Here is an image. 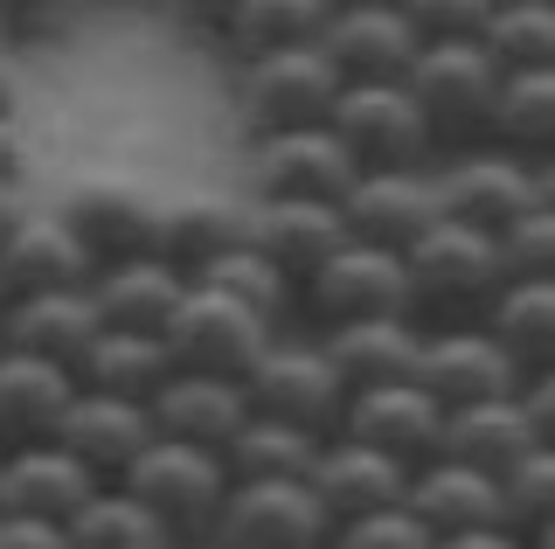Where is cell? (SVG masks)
I'll use <instances>...</instances> for the list:
<instances>
[{
  "mask_svg": "<svg viewBox=\"0 0 555 549\" xmlns=\"http://www.w3.org/2000/svg\"><path fill=\"white\" fill-rule=\"evenodd\" d=\"M396 257H403V314L424 334L479 328L493 293L507 285L500 244L486 230H473V222H451V216H438L410 251H396Z\"/></svg>",
  "mask_w": 555,
  "mask_h": 549,
  "instance_id": "1",
  "label": "cell"
},
{
  "mask_svg": "<svg viewBox=\"0 0 555 549\" xmlns=\"http://www.w3.org/2000/svg\"><path fill=\"white\" fill-rule=\"evenodd\" d=\"M403 91H410V105H416V118H424V132H430V153H465V146L486 140L500 63L479 49V36L416 42V56L403 71Z\"/></svg>",
  "mask_w": 555,
  "mask_h": 549,
  "instance_id": "2",
  "label": "cell"
},
{
  "mask_svg": "<svg viewBox=\"0 0 555 549\" xmlns=\"http://www.w3.org/2000/svg\"><path fill=\"white\" fill-rule=\"evenodd\" d=\"M118 487L153 514V528L167 536V549H208V528H216V508H222V494H230V473H222V459L202 452V445L153 438L146 452L118 473Z\"/></svg>",
  "mask_w": 555,
  "mask_h": 549,
  "instance_id": "3",
  "label": "cell"
},
{
  "mask_svg": "<svg viewBox=\"0 0 555 549\" xmlns=\"http://www.w3.org/2000/svg\"><path fill=\"white\" fill-rule=\"evenodd\" d=\"M271 341H278L271 320H257L250 306L208 293V285H188L181 306H173L167 328H160V348H167L173 369H188V375H222V383H243V375L264 362Z\"/></svg>",
  "mask_w": 555,
  "mask_h": 549,
  "instance_id": "4",
  "label": "cell"
},
{
  "mask_svg": "<svg viewBox=\"0 0 555 549\" xmlns=\"http://www.w3.org/2000/svg\"><path fill=\"white\" fill-rule=\"evenodd\" d=\"M430 188H438V216L473 222L486 237H500L528 209H548V167L514 161V153H500L486 140L465 146V153H444V167L430 175Z\"/></svg>",
  "mask_w": 555,
  "mask_h": 549,
  "instance_id": "5",
  "label": "cell"
},
{
  "mask_svg": "<svg viewBox=\"0 0 555 549\" xmlns=\"http://www.w3.org/2000/svg\"><path fill=\"white\" fill-rule=\"evenodd\" d=\"M292 314L306 328H347V320H382V314H403V257L354 244L347 237L340 251H326L320 265L292 285Z\"/></svg>",
  "mask_w": 555,
  "mask_h": 549,
  "instance_id": "6",
  "label": "cell"
},
{
  "mask_svg": "<svg viewBox=\"0 0 555 549\" xmlns=\"http://www.w3.org/2000/svg\"><path fill=\"white\" fill-rule=\"evenodd\" d=\"M334 91H340V77H334V63L320 56V42L236 63V112H243V126H250V140H264V132H299V126H326Z\"/></svg>",
  "mask_w": 555,
  "mask_h": 549,
  "instance_id": "7",
  "label": "cell"
},
{
  "mask_svg": "<svg viewBox=\"0 0 555 549\" xmlns=\"http://www.w3.org/2000/svg\"><path fill=\"white\" fill-rule=\"evenodd\" d=\"M326 132L347 146V161L361 175L375 167H430V132L416 118L403 77L389 84H340L334 91V112H326Z\"/></svg>",
  "mask_w": 555,
  "mask_h": 549,
  "instance_id": "8",
  "label": "cell"
},
{
  "mask_svg": "<svg viewBox=\"0 0 555 549\" xmlns=\"http://www.w3.org/2000/svg\"><path fill=\"white\" fill-rule=\"evenodd\" d=\"M334 522L306 480H230L208 528V549H326Z\"/></svg>",
  "mask_w": 555,
  "mask_h": 549,
  "instance_id": "9",
  "label": "cell"
},
{
  "mask_svg": "<svg viewBox=\"0 0 555 549\" xmlns=\"http://www.w3.org/2000/svg\"><path fill=\"white\" fill-rule=\"evenodd\" d=\"M243 404L257 410V418H278L292 424V432H312V438H334L340 432V375L326 369L320 341H271L264 362L243 375Z\"/></svg>",
  "mask_w": 555,
  "mask_h": 549,
  "instance_id": "10",
  "label": "cell"
},
{
  "mask_svg": "<svg viewBox=\"0 0 555 549\" xmlns=\"http://www.w3.org/2000/svg\"><path fill=\"white\" fill-rule=\"evenodd\" d=\"M361 167L347 161V146L326 126H299V132H264L250 140V181L257 202H340L354 188Z\"/></svg>",
  "mask_w": 555,
  "mask_h": 549,
  "instance_id": "11",
  "label": "cell"
},
{
  "mask_svg": "<svg viewBox=\"0 0 555 549\" xmlns=\"http://www.w3.org/2000/svg\"><path fill=\"white\" fill-rule=\"evenodd\" d=\"M410 383L424 390L438 410H465V404H493V397H514L520 369L486 341V328H438L416 341V362H410Z\"/></svg>",
  "mask_w": 555,
  "mask_h": 549,
  "instance_id": "12",
  "label": "cell"
},
{
  "mask_svg": "<svg viewBox=\"0 0 555 549\" xmlns=\"http://www.w3.org/2000/svg\"><path fill=\"white\" fill-rule=\"evenodd\" d=\"M438 432H444V410L416 383H375V390H354V397L340 404L334 438L375 445L382 459H396L403 473H416L424 459H438Z\"/></svg>",
  "mask_w": 555,
  "mask_h": 549,
  "instance_id": "13",
  "label": "cell"
},
{
  "mask_svg": "<svg viewBox=\"0 0 555 549\" xmlns=\"http://www.w3.org/2000/svg\"><path fill=\"white\" fill-rule=\"evenodd\" d=\"M340 222L354 244L375 251H410L416 237L438 222V188H430V167H375V175H354V188L340 195Z\"/></svg>",
  "mask_w": 555,
  "mask_h": 549,
  "instance_id": "14",
  "label": "cell"
},
{
  "mask_svg": "<svg viewBox=\"0 0 555 549\" xmlns=\"http://www.w3.org/2000/svg\"><path fill=\"white\" fill-rule=\"evenodd\" d=\"M56 445L77 459L98 487H118V473L153 445V418L132 397H104V390H77L56 424Z\"/></svg>",
  "mask_w": 555,
  "mask_h": 549,
  "instance_id": "15",
  "label": "cell"
},
{
  "mask_svg": "<svg viewBox=\"0 0 555 549\" xmlns=\"http://www.w3.org/2000/svg\"><path fill=\"white\" fill-rule=\"evenodd\" d=\"M56 216L69 222V237L83 244V257H91V271H98V265H126V257L153 251V216H160V202L132 181H83Z\"/></svg>",
  "mask_w": 555,
  "mask_h": 549,
  "instance_id": "16",
  "label": "cell"
},
{
  "mask_svg": "<svg viewBox=\"0 0 555 549\" xmlns=\"http://www.w3.org/2000/svg\"><path fill=\"white\" fill-rule=\"evenodd\" d=\"M403 467L382 459L375 445H354V438H326L306 467V487L320 501L326 522H361V514H382V508H403Z\"/></svg>",
  "mask_w": 555,
  "mask_h": 549,
  "instance_id": "17",
  "label": "cell"
},
{
  "mask_svg": "<svg viewBox=\"0 0 555 549\" xmlns=\"http://www.w3.org/2000/svg\"><path fill=\"white\" fill-rule=\"evenodd\" d=\"M146 418H153V438L222 452V445H230V432H236L243 418H250V404H243V383L167 369V375H160V390L146 397Z\"/></svg>",
  "mask_w": 555,
  "mask_h": 549,
  "instance_id": "18",
  "label": "cell"
},
{
  "mask_svg": "<svg viewBox=\"0 0 555 549\" xmlns=\"http://www.w3.org/2000/svg\"><path fill=\"white\" fill-rule=\"evenodd\" d=\"M320 56L334 63L340 84H389L410 71L416 36L396 8H334L320 28Z\"/></svg>",
  "mask_w": 555,
  "mask_h": 549,
  "instance_id": "19",
  "label": "cell"
},
{
  "mask_svg": "<svg viewBox=\"0 0 555 549\" xmlns=\"http://www.w3.org/2000/svg\"><path fill=\"white\" fill-rule=\"evenodd\" d=\"M98 314L83 285H63V293H14L0 306V348L14 355H42L56 369H77V355L91 348Z\"/></svg>",
  "mask_w": 555,
  "mask_h": 549,
  "instance_id": "20",
  "label": "cell"
},
{
  "mask_svg": "<svg viewBox=\"0 0 555 549\" xmlns=\"http://www.w3.org/2000/svg\"><path fill=\"white\" fill-rule=\"evenodd\" d=\"M243 244L257 257H271V265L299 285L326 251L347 244L340 202H257V209H243Z\"/></svg>",
  "mask_w": 555,
  "mask_h": 549,
  "instance_id": "21",
  "label": "cell"
},
{
  "mask_svg": "<svg viewBox=\"0 0 555 549\" xmlns=\"http://www.w3.org/2000/svg\"><path fill=\"white\" fill-rule=\"evenodd\" d=\"M98 494V480L63 452L56 438L49 445H14L0 452V514H35V522H69L83 501Z\"/></svg>",
  "mask_w": 555,
  "mask_h": 549,
  "instance_id": "22",
  "label": "cell"
},
{
  "mask_svg": "<svg viewBox=\"0 0 555 549\" xmlns=\"http://www.w3.org/2000/svg\"><path fill=\"white\" fill-rule=\"evenodd\" d=\"M91 279V257L69 237V222L56 209H28L0 237V285L14 293H63V285H83Z\"/></svg>",
  "mask_w": 555,
  "mask_h": 549,
  "instance_id": "23",
  "label": "cell"
},
{
  "mask_svg": "<svg viewBox=\"0 0 555 549\" xmlns=\"http://www.w3.org/2000/svg\"><path fill=\"white\" fill-rule=\"evenodd\" d=\"M416 328L410 314H382V320H347V328H326L320 334V355L326 369L340 375V390H375V383H410V362H416Z\"/></svg>",
  "mask_w": 555,
  "mask_h": 549,
  "instance_id": "24",
  "label": "cell"
},
{
  "mask_svg": "<svg viewBox=\"0 0 555 549\" xmlns=\"http://www.w3.org/2000/svg\"><path fill=\"white\" fill-rule=\"evenodd\" d=\"M83 293H91V314L104 334H160L188 285L160 257H126V265H98L83 279Z\"/></svg>",
  "mask_w": 555,
  "mask_h": 549,
  "instance_id": "25",
  "label": "cell"
},
{
  "mask_svg": "<svg viewBox=\"0 0 555 549\" xmlns=\"http://www.w3.org/2000/svg\"><path fill=\"white\" fill-rule=\"evenodd\" d=\"M236 244H243V209H236V202H222V195H181V202H160L146 257H160L181 285H195L202 265H216V257L236 251Z\"/></svg>",
  "mask_w": 555,
  "mask_h": 549,
  "instance_id": "26",
  "label": "cell"
},
{
  "mask_svg": "<svg viewBox=\"0 0 555 549\" xmlns=\"http://www.w3.org/2000/svg\"><path fill=\"white\" fill-rule=\"evenodd\" d=\"M69 397H77L69 369L42 362V355L0 348V452H14V445H49Z\"/></svg>",
  "mask_w": 555,
  "mask_h": 549,
  "instance_id": "27",
  "label": "cell"
},
{
  "mask_svg": "<svg viewBox=\"0 0 555 549\" xmlns=\"http://www.w3.org/2000/svg\"><path fill=\"white\" fill-rule=\"evenodd\" d=\"M493 480L459 467V459H424L403 480V514L424 536H465V528H493Z\"/></svg>",
  "mask_w": 555,
  "mask_h": 549,
  "instance_id": "28",
  "label": "cell"
},
{
  "mask_svg": "<svg viewBox=\"0 0 555 549\" xmlns=\"http://www.w3.org/2000/svg\"><path fill=\"white\" fill-rule=\"evenodd\" d=\"M528 452H548L542 438L520 424L514 397H493V404H465V410H444V432H438V459H459L486 480H500L507 467H520Z\"/></svg>",
  "mask_w": 555,
  "mask_h": 549,
  "instance_id": "29",
  "label": "cell"
},
{
  "mask_svg": "<svg viewBox=\"0 0 555 549\" xmlns=\"http://www.w3.org/2000/svg\"><path fill=\"white\" fill-rule=\"evenodd\" d=\"M479 328L520 375H548L555 369V279H507Z\"/></svg>",
  "mask_w": 555,
  "mask_h": 549,
  "instance_id": "30",
  "label": "cell"
},
{
  "mask_svg": "<svg viewBox=\"0 0 555 549\" xmlns=\"http://www.w3.org/2000/svg\"><path fill=\"white\" fill-rule=\"evenodd\" d=\"M486 146L548 167V153H555V71H500L493 112H486Z\"/></svg>",
  "mask_w": 555,
  "mask_h": 549,
  "instance_id": "31",
  "label": "cell"
},
{
  "mask_svg": "<svg viewBox=\"0 0 555 549\" xmlns=\"http://www.w3.org/2000/svg\"><path fill=\"white\" fill-rule=\"evenodd\" d=\"M167 348H160V334H91V348L77 355V369H69V383L77 390H104V397H132V404H146L153 390H160V375H167Z\"/></svg>",
  "mask_w": 555,
  "mask_h": 549,
  "instance_id": "32",
  "label": "cell"
},
{
  "mask_svg": "<svg viewBox=\"0 0 555 549\" xmlns=\"http://www.w3.org/2000/svg\"><path fill=\"white\" fill-rule=\"evenodd\" d=\"M326 14H334L326 0H236V8L222 14L216 36L230 42V56H236V63H250V56H278V49H306V42H320Z\"/></svg>",
  "mask_w": 555,
  "mask_h": 549,
  "instance_id": "33",
  "label": "cell"
},
{
  "mask_svg": "<svg viewBox=\"0 0 555 549\" xmlns=\"http://www.w3.org/2000/svg\"><path fill=\"white\" fill-rule=\"evenodd\" d=\"M326 438H312V432H292V424H278V418H243L230 445H222V473L230 480H306L312 467V452H320Z\"/></svg>",
  "mask_w": 555,
  "mask_h": 549,
  "instance_id": "34",
  "label": "cell"
},
{
  "mask_svg": "<svg viewBox=\"0 0 555 549\" xmlns=\"http://www.w3.org/2000/svg\"><path fill=\"white\" fill-rule=\"evenodd\" d=\"M493 528H507L520 549H548L555 528V452H528L493 480Z\"/></svg>",
  "mask_w": 555,
  "mask_h": 549,
  "instance_id": "35",
  "label": "cell"
},
{
  "mask_svg": "<svg viewBox=\"0 0 555 549\" xmlns=\"http://www.w3.org/2000/svg\"><path fill=\"white\" fill-rule=\"evenodd\" d=\"M500 71H555V0H500L479 28Z\"/></svg>",
  "mask_w": 555,
  "mask_h": 549,
  "instance_id": "36",
  "label": "cell"
},
{
  "mask_svg": "<svg viewBox=\"0 0 555 549\" xmlns=\"http://www.w3.org/2000/svg\"><path fill=\"white\" fill-rule=\"evenodd\" d=\"M208 293H222V299H236V306H250L257 320H271V328H285L292 320V279L271 265V257H257L250 244H236V251H222L216 265H202V279Z\"/></svg>",
  "mask_w": 555,
  "mask_h": 549,
  "instance_id": "37",
  "label": "cell"
},
{
  "mask_svg": "<svg viewBox=\"0 0 555 549\" xmlns=\"http://www.w3.org/2000/svg\"><path fill=\"white\" fill-rule=\"evenodd\" d=\"M69 549H167V536L153 528V514L132 501L126 487H98L91 501L63 522Z\"/></svg>",
  "mask_w": 555,
  "mask_h": 549,
  "instance_id": "38",
  "label": "cell"
},
{
  "mask_svg": "<svg viewBox=\"0 0 555 549\" xmlns=\"http://www.w3.org/2000/svg\"><path fill=\"white\" fill-rule=\"evenodd\" d=\"M493 244H500V271L507 279H555V209L514 216Z\"/></svg>",
  "mask_w": 555,
  "mask_h": 549,
  "instance_id": "39",
  "label": "cell"
},
{
  "mask_svg": "<svg viewBox=\"0 0 555 549\" xmlns=\"http://www.w3.org/2000/svg\"><path fill=\"white\" fill-rule=\"evenodd\" d=\"M396 14L410 22L416 42H465L486 28L493 0H396Z\"/></svg>",
  "mask_w": 555,
  "mask_h": 549,
  "instance_id": "40",
  "label": "cell"
},
{
  "mask_svg": "<svg viewBox=\"0 0 555 549\" xmlns=\"http://www.w3.org/2000/svg\"><path fill=\"white\" fill-rule=\"evenodd\" d=\"M326 549H430V536L403 508H382V514H361V522H340Z\"/></svg>",
  "mask_w": 555,
  "mask_h": 549,
  "instance_id": "41",
  "label": "cell"
},
{
  "mask_svg": "<svg viewBox=\"0 0 555 549\" xmlns=\"http://www.w3.org/2000/svg\"><path fill=\"white\" fill-rule=\"evenodd\" d=\"M514 410H520V424L555 452V369L548 375H520V383H514Z\"/></svg>",
  "mask_w": 555,
  "mask_h": 549,
  "instance_id": "42",
  "label": "cell"
},
{
  "mask_svg": "<svg viewBox=\"0 0 555 549\" xmlns=\"http://www.w3.org/2000/svg\"><path fill=\"white\" fill-rule=\"evenodd\" d=\"M77 0H0V28L8 36H35V28H56Z\"/></svg>",
  "mask_w": 555,
  "mask_h": 549,
  "instance_id": "43",
  "label": "cell"
},
{
  "mask_svg": "<svg viewBox=\"0 0 555 549\" xmlns=\"http://www.w3.org/2000/svg\"><path fill=\"white\" fill-rule=\"evenodd\" d=\"M0 549H69L63 522H35V514H0Z\"/></svg>",
  "mask_w": 555,
  "mask_h": 549,
  "instance_id": "44",
  "label": "cell"
},
{
  "mask_svg": "<svg viewBox=\"0 0 555 549\" xmlns=\"http://www.w3.org/2000/svg\"><path fill=\"white\" fill-rule=\"evenodd\" d=\"M430 549H520L507 528H465V536H430Z\"/></svg>",
  "mask_w": 555,
  "mask_h": 549,
  "instance_id": "45",
  "label": "cell"
},
{
  "mask_svg": "<svg viewBox=\"0 0 555 549\" xmlns=\"http://www.w3.org/2000/svg\"><path fill=\"white\" fill-rule=\"evenodd\" d=\"M28 216V195H22V175H0V237Z\"/></svg>",
  "mask_w": 555,
  "mask_h": 549,
  "instance_id": "46",
  "label": "cell"
},
{
  "mask_svg": "<svg viewBox=\"0 0 555 549\" xmlns=\"http://www.w3.org/2000/svg\"><path fill=\"white\" fill-rule=\"evenodd\" d=\"M22 126H14V118H0V175H22Z\"/></svg>",
  "mask_w": 555,
  "mask_h": 549,
  "instance_id": "47",
  "label": "cell"
},
{
  "mask_svg": "<svg viewBox=\"0 0 555 549\" xmlns=\"http://www.w3.org/2000/svg\"><path fill=\"white\" fill-rule=\"evenodd\" d=\"M173 8H181L188 22H202V28H222V14H230L236 0H173Z\"/></svg>",
  "mask_w": 555,
  "mask_h": 549,
  "instance_id": "48",
  "label": "cell"
},
{
  "mask_svg": "<svg viewBox=\"0 0 555 549\" xmlns=\"http://www.w3.org/2000/svg\"><path fill=\"white\" fill-rule=\"evenodd\" d=\"M14 105H22V77H14V63L0 56V118H14Z\"/></svg>",
  "mask_w": 555,
  "mask_h": 549,
  "instance_id": "49",
  "label": "cell"
},
{
  "mask_svg": "<svg viewBox=\"0 0 555 549\" xmlns=\"http://www.w3.org/2000/svg\"><path fill=\"white\" fill-rule=\"evenodd\" d=\"M326 8H396V0H326Z\"/></svg>",
  "mask_w": 555,
  "mask_h": 549,
  "instance_id": "50",
  "label": "cell"
},
{
  "mask_svg": "<svg viewBox=\"0 0 555 549\" xmlns=\"http://www.w3.org/2000/svg\"><path fill=\"white\" fill-rule=\"evenodd\" d=\"M0 306H8V285H0Z\"/></svg>",
  "mask_w": 555,
  "mask_h": 549,
  "instance_id": "51",
  "label": "cell"
},
{
  "mask_svg": "<svg viewBox=\"0 0 555 549\" xmlns=\"http://www.w3.org/2000/svg\"><path fill=\"white\" fill-rule=\"evenodd\" d=\"M0 36H8V28H0Z\"/></svg>",
  "mask_w": 555,
  "mask_h": 549,
  "instance_id": "52",
  "label": "cell"
},
{
  "mask_svg": "<svg viewBox=\"0 0 555 549\" xmlns=\"http://www.w3.org/2000/svg\"><path fill=\"white\" fill-rule=\"evenodd\" d=\"M493 8H500V0H493Z\"/></svg>",
  "mask_w": 555,
  "mask_h": 549,
  "instance_id": "53",
  "label": "cell"
}]
</instances>
